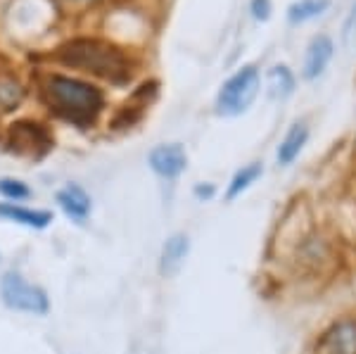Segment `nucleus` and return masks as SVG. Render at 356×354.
Segmentation results:
<instances>
[{
    "instance_id": "nucleus-19",
    "label": "nucleus",
    "mask_w": 356,
    "mask_h": 354,
    "mask_svg": "<svg viewBox=\"0 0 356 354\" xmlns=\"http://www.w3.org/2000/svg\"><path fill=\"white\" fill-rule=\"evenodd\" d=\"M195 195H197L200 200H209L211 195H214V186H197L195 188Z\"/></svg>"
},
{
    "instance_id": "nucleus-6",
    "label": "nucleus",
    "mask_w": 356,
    "mask_h": 354,
    "mask_svg": "<svg viewBox=\"0 0 356 354\" xmlns=\"http://www.w3.org/2000/svg\"><path fill=\"white\" fill-rule=\"evenodd\" d=\"M318 354H356V321L342 319L325 330L318 342Z\"/></svg>"
},
{
    "instance_id": "nucleus-14",
    "label": "nucleus",
    "mask_w": 356,
    "mask_h": 354,
    "mask_svg": "<svg viewBox=\"0 0 356 354\" xmlns=\"http://www.w3.org/2000/svg\"><path fill=\"white\" fill-rule=\"evenodd\" d=\"M268 90H271L273 98L280 100L292 95V90H295V77H292V72L285 65H278L268 72Z\"/></svg>"
},
{
    "instance_id": "nucleus-11",
    "label": "nucleus",
    "mask_w": 356,
    "mask_h": 354,
    "mask_svg": "<svg viewBox=\"0 0 356 354\" xmlns=\"http://www.w3.org/2000/svg\"><path fill=\"white\" fill-rule=\"evenodd\" d=\"M188 250H191V243L183 233L171 236L162 248V273L169 276V273H176L181 269L183 259L188 257Z\"/></svg>"
},
{
    "instance_id": "nucleus-18",
    "label": "nucleus",
    "mask_w": 356,
    "mask_h": 354,
    "mask_svg": "<svg viewBox=\"0 0 356 354\" xmlns=\"http://www.w3.org/2000/svg\"><path fill=\"white\" fill-rule=\"evenodd\" d=\"M252 15L254 19L266 22L271 17V0H252Z\"/></svg>"
},
{
    "instance_id": "nucleus-4",
    "label": "nucleus",
    "mask_w": 356,
    "mask_h": 354,
    "mask_svg": "<svg viewBox=\"0 0 356 354\" xmlns=\"http://www.w3.org/2000/svg\"><path fill=\"white\" fill-rule=\"evenodd\" d=\"M0 298H3L5 307L15 312H26V314H48L50 302L43 288L24 281V276L15 271H8L0 278Z\"/></svg>"
},
{
    "instance_id": "nucleus-7",
    "label": "nucleus",
    "mask_w": 356,
    "mask_h": 354,
    "mask_svg": "<svg viewBox=\"0 0 356 354\" xmlns=\"http://www.w3.org/2000/svg\"><path fill=\"white\" fill-rule=\"evenodd\" d=\"M150 167L154 174H159L162 179H176L181 176L188 167V155L178 143H171V145H157L147 157Z\"/></svg>"
},
{
    "instance_id": "nucleus-2",
    "label": "nucleus",
    "mask_w": 356,
    "mask_h": 354,
    "mask_svg": "<svg viewBox=\"0 0 356 354\" xmlns=\"http://www.w3.org/2000/svg\"><path fill=\"white\" fill-rule=\"evenodd\" d=\"M43 98L57 117L79 124V127H90L97 119V114L102 112V105H105L100 88L79 81V79L62 77V74L48 77Z\"/></svg>"
},
{
    "instance_id": "nucleus-12",
    "label": "nucleus",
    "mask_w": 356,
    "mask_h": 354,
    "mask_svg": "<svg viewBox=\"0 0 356 354\" xmlns=\"http://www.w3.org/2000/svg\"><path fill=\"white\" fill-rule=\"evenodd\" d=\"M307 140H309V129H307V124H295L290 131H288V136L283 138V143H280V147H278V164H292L297 157H300V152H302V147L307 145Z\"/></svg>"
},
{
    "instance_id": "nucleus-17",
    "label": "nucleus",
    "mask_w": 356,
    "mask_h": 354,
    "mask_svg": "<svg viewBox=\"0 0 356 354\" xmlns=\"http://www.w3.org/2000/svg\"><path fill=\"white\" fill-rule=\"evenodd\" d=\"M0 195L17 202V200H24L31 195V191H29L26 184H22L17 179H0Z\"/></svg>"
},
{
    "instance_id": "nucleus-5",
    "label": "nucleus",
    "mask_w": 356,
    "mask_h": 354,
    "mask_svg": "<svg viewBox=\"0 0 356 354\" xmlns=\"http://www.w3.org/2000/svg\"><path fill=\"white\" fill-rule=\"evenodd\" d=\"M8 143H10V150L19 152V155H33V157H43L53 147V138L48 136V131L41 124H33V122L13 124Z\"/></svg>"
},
{
    "instance_id": "nucleus-16",
    "label": "nucleus",
    "mask_w": 356,
    "mask_h": 354,
    "mask_svg": "<svg viewBox=\"0 0 356 354\" xmlns=\"http://www.w3.org/2000/svg\"><path fill=\"white\" fill-rule=\"evenodd\" d=\"M24 98V88L15 79H0V110H17Z\"/></svg>"
},
{
    "instance_id": "nucleus-9",
    "label": "nucleus",
    "mask_w": 356,
    "mask_h": 354,
    "mask_svg": "<svg viewBox=\"0 0 356 354\" xmlns=\"http://www.w3.org/2000/svg\"><path fill=\"white\" fill-rule=\"evenodd\" d=\"M57 204H60L62 212L74 221H86L90 214V207H93L88 193L76 184H69L62 188V191H57Z\"/></svg>"
},
{
    "instance_id": "nucleus-10",
    "label": "nucleus",
    "mask_w": 356,
    "mask_h": 354,
    "mask_svg": "<svg viewBox=\"0 0 356 354\" xmlns=\"http://www.w3.org/2000/svg\"><path fill=\"white\" fill-rule=\"evenodd\" d=\"M0 216L8 221H15V224L29 226V228H45L53 221V214H50L48 209H29L15 202L0 204Z\"/></svg>"
},
{
    "instance_id": "nucleus-1",
    "label": "nucleus",
    "mask_w": 356,
    "mask_h": 354,
    "mask_svg": "<svg viewBox=\"0 0 356 354\" xmlns=\"http://www.w3.org/2000/svg\"><path fill=\"white\" fill-rule=\"evenodd\" d=\"M57 60L74 70H81L112 83H126L131 79L129 57L114 43L100 38H74L55 53Z\"/></svg>"
},
{
    "instance_id": "nucleus-15",
    "label": "nucleus",
    "mask_w": 356,
    "mask_h": 354,
    "mask_svg": "<svg viewBox=\"0 0 356 354\" xmlns=\"http://www.w3.org/2000/svg\"><path fill=\"white\" fill-rule=\"evenodd\" d=\"M259 176H261V164L259 162H252V164H247V167H243L238 174L233 176L231 186H228V191H226V200H235L238 195H243V193L254 184Z\"/></svg>"
},
{
    "instance_id": "nucleus-13",
    "label": "nucleus",
    "mask_w": 356,
    "mask_h": 354,
    "mask_svg": "<svg viewBox=\"0 0 356 354\" xmlns=\"http://www.w3.org/2000/svg\"><path fill=\"white\" fill-rule=\"evenodd\" d=\"M328 8H330V0H300V3L290 5L288 19L292 24H302V22H309L314 17L323 15Z\"/></svg>"
},
{
    "instance_id": "nucleus-8",
    "label": "nucleus",
    "mask_w": 356,
    "mask_h": 354,
    "mask_svg": "<svg viewBox=\"0 0 356 354\" xmlns=\"http://www.w3.org/2000/svg\"><path fill=\"white\" fill-rule=\"evenodd\" d=\"M332 50H335V45H332L330 36H325V33L316 36L309 43L307 55H304V79L321 77L325 72V67H328V62L332 60Z\"/></svg>"
},
{
    "instance_id": "nucleus-3",
    "label": "nucleus",
    "mask_w": 356,
    "mask_h": 354,
    "mask_svg": "<svg viewBox=\"0 0 356 354\" xmlns=\"http://www.w3.org/2000/svg\"><path fill=\"white\" fill-rule=\"evenodd\" d=\"M261 88L259 70L254 65H247L238 70L221 86L219 95H216V112L221 117H238L250 110V105L257 100Z\"/></svg>"
}]
</instances>
